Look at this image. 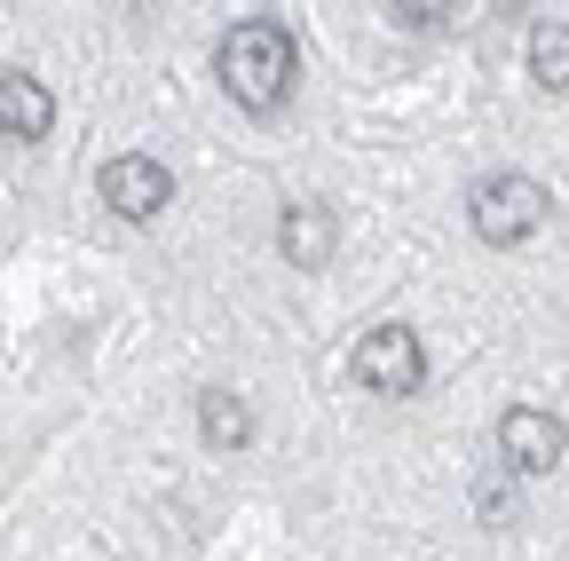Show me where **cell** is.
<instances>
[{"mask_svg": "<svg viewBox=\"0 0 569 561\" xmlns=\"http://www.w3.org/2000/svg\"><path fill=\"white\" fill-rule=\"evenodd\" d=\"M213 72H222L230 103H246V111H277L284 96H293V72H301L293 32H284L277 17H246V24L222 32V48H213Z\"/></svg>", "mask_w": 569, "mask_h": 561, "instance_id": "cell-1", "label": "cell"}, {"mask_svg": "<svg viewBox=\"0 0 569 561\" xmlns=\"http://www.w3.org/2000/svg\"><path fill=\"white\" fill-rule=\"evenodd\" d=\"M475 514L515 522V482H507V474H482V482H475Z\"/></svg>", "mask_w": 569, "mask_h": 561, "instance_id": "cell-10", "label": "cell"}, {"mask_svg": "<svg viewBox=\"0 0 569 561\" xmlns=\"http://www.w3.org/2000/svg\"><path fill=\"white\" fill-rule=\"evenodd\" d=\"M340 246V222H332V206H284V222H277V253L293 261V269H325Z\"/></svg>", "mask_w": 569, "mask_h": 561, "instance_id": "cell-7", "label": "cell"}, {"mask_svg": "<svg viewBox=\"0 0 569 561\" xmlns=\"http://www.w3.org/2000/svg\"><path fill=\"white\" fill-rule=\"evenodd\" d=\"M356 380H365L372 395H419V380H427L419 332L411 324H372L365 340H356Z\"/></svg>", "mask_w": 569, "mask_h": 561, "instance_id": "cell-3", "label": "cell"}, {"mask_svg": "<svg viewBox=\"0 0 569 561\" xmlns=\"http://www.w3.org/2000/svg\"><path fill=\"white\" fill-rule=\"evenodd\" d=\"M198 435H206L213 451H246V443H253V403L230 395V388H206V395H198Z\"/></svg>", "mask_w": 569, "mask_h": 561, "instance_id": "cell-8", "label": "cell"}, {"mask_svg": "<svg viewBox=\"0 0 569 561\" xmlns=\"http://www.w3.org/2000/svg\"><path fill=\"white\" fill-rule=\"evenodd\" d=\"M561 451H569V428L546 403H515L507 419H498V467L507 474H553Z\"/></svg>", "mask_w": 569, "mask_h": 561, "instance_id": "cell-4", "label": "cell"}, {"mask_svg": "<svg viewBox=\"0 0 569 561\" xmlns=\"http://www.w3.org/2000/svg\"><path fill=\"white\" fill-rule=\"evenodd\" d=\"M48 127H56V96L32 72H0V134L9 143H48Z\"/></svg>", "mask_w": 569, "mask_h": 561, "instance_id": "cell-6", "label": "cell"}, {"mask_svg": "<svg viewBox=\"0 0 569 561\" xmlns=\"http://www.w3.org/2000/svg\"><path fill=\"white\" fill-rule=\"evenodd\" d=\"M546 230V182H530V174H490L482 190H475V238L482 246H522V238H538Z\"/></svg>", "mask_w": 569, "mask_h": 561, "instance_id": "cell-2", "label": "cell"}, {"mask_svg": "<svg viewBox=\"0 0 569 561\" xmlns=\"http://www.w3.org/2000/svg\"><path fill=\"white\" fill-rule=\"evenodd\" d=\"M167 198H174V174H167L159 159L127 151V159L103 167V206H111L119 222H151V214H167Z\"/></svg>", "mask_w": 569, "mask_h": 561, "instance_id": "cell-5", "label": "cell"}, {"mask_svg": "<svg viewBox=\"0 0 569 561\" xmlns=\"http://www.w3.org/2000/svg\"><path fill=\"white\" fill-rule=\"evenodd\" d=\"M530 80L553 88V96L569 88V24H561V17H546V24L530 32Z\"/></svg>", "mask_w": 569, "mask_h": 561, "instance_id": "cell-9", "label": "cell"}]
</instances>
